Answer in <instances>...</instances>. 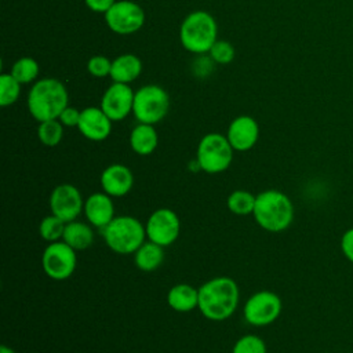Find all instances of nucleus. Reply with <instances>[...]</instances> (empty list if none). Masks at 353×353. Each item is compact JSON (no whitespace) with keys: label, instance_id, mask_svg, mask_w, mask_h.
<instances>
[{"label":"nucleus","instance_id":"f257e3e1","mask_svg":"<svg viewBox=\"0 0 353 353\" xmlns=\"http://www.w3.org/2000/svg\"><path fill=\"white\" fill-rule=\"evenodd\" d=\"M240 291L237 283L228 276L207 280L199 287L200 313L211 321H223L237 309Z\"/></svg>","mask_w":353,"mask_h":353},{"label":"nucleus","instance_id":"f03ea898","mask_svg":"<svg viewBox=\"0 0 353 353\" xmlns=\"http://www.w3.org/2000/svg\"><path fill=\"white\" fill-rule=\"evenodd\" d=\"M252 215L261 229L279 233L291 226L294 221V204L281 190L268 189L255 196Z\"/></svg>","mask_w":353,"mask_h":353},{"label":"nucleus","instance_id":"7ed1b4c3","mask_svg":"<svg viewBox=\"0 0 353 353\" xmlns=\"http://www.w3.org/2000/svg\"><path fill=\"white\" fill-rule=\"evenodd\" d=\"M68 91L57 79H41L33 84L28 94L29 113L39 123L58 119L65 108H68Z\"/></svg>","mask_w":353,"mask_h":353},{"label":"nucleus","instance_id":"20e7f679","mask_svg":"<svg viewBox=\"0 0 353 353\" xmlns=\"http://www.w3.org/2000/svg\"><path fill=\"white\" fill-rule=\"evenodd\" d=\"M105 244L116 254H134L145 241V225L135 216L120 215L114 216L110 223L102 229Z\"/></svg>","mask_w":353,"mask_h":353},{"label":"nucleus","instance_id":"39448f33","mask_svg":"<svg viewBox=\"0 0 353 353\" xmlns=\"http://www.w3.org/2000/svg\"><path fill=\"white\" fill-rule=\"evenodd\" d=\"M216 22L207 11H193L181 25V44L194 54L208 52L216 41Z\"/></svg>","mask_w":353,"mask_h":353},{"label":"nucleus","instance_id":"423d86ee","mask_svg":"<svg viewBox=\"0 0 353 353\" xmlns=\"http://www.w3.org/2000/svg\"><path fill=\"white\" fill-rule=\"evenodd\" d=\"M233 148L226 135L210 132L204 135L197 146L196 160L200 170L207 174H219L229 168L233 160Z\"/></svg>","mask_w":353,"mask_h":353},{"label":"nucleus","instance_id":"0eeeda50","mask_svg":"<svg viewBox=\"0 0 353 353\" xmlns=\"http://www.w3.org/2000/svg\"><path fill=\"white\" fill-rule=\"evenodd\" d=\"M170 98L164 88L156 84L141 87L134 95L132 113L139 123L156 124L168 113Z\"/></svg>","mask_w":353,"mask_h":353},{"label":"nucleus","instance_id":"6e6552de","mask_svg":"<svg viewBox=\"0 0 353 353\" xmlns=\"http://www.w3.org/2000/svg\"><path fill=\"white\" fill-rule=\"evenodd\" d=\"M44 273L57 281L69 279L77 266V251L63 240L48 243L41 255Z\"/></svg>","mask_w":353,"mask_h":353},{"label":"nucleus","instance_id":"1a4fd4ad","mask_svg":"<svg viewBox=\"0 0 353 353\" xmlns=\"http://www.w3.org/2000/svg\"><path fill=\"white\" fill-rule=\"evenodd\" d=\"M283 310L280 296L269 290L252 294L244 303L243 314L248 324L254 327H266L276 321Z\"/></svg>","mask_w":353,"mask_h":353},{"label":"nucleus","instance_id":"9d476101","mask_svg":"<svg viewBox=\"0 0 353 353\" xmlns=\"http://www.w3.org/2000/svg\"><path fill=\"white\" fill-rule=\"evenodd\" d=\"M145 230L148 240L165 248L176 241L181 232V221L171 208H157L148 216Z\"/></svg>","mask_w":353,"mask_h":353},{"label":"nucleus","instance_id":"9b49d317","mask_svg":"<svg viewBox=\"0 0 353 353\" xmlns=\"http://www.w3.org/2000/svg\"><path fill=\"white\" fill-rule=\"evenodd\" d=\"M105 21L114 33L131 34L143 26L145 12L139 4L130 0H120L114 1L105 12Z\"/></svg>","mask_w":353,"mask_h":353},{"label":"nucleus","instance_id":"f8f14e48","mask_svg":"<svg viewBox=\"0 0 353 353\" xmlns=\"http://www.w3.org/2000/svg\"><path fill=\"white\" fill-rule=\"evenodd\" d=\"M48 203L51 214L57 215L65 222L77 219L84 207V200L80 190L72 183L57 185L50 194Z\"/></svg>","mask_w":353,"mask_h":353},{"label":"nucleus","instance_id":"ddd939ff","mask_svg":"<svg viewBox=\"0 0 353 353\" xmlns=\"http://www.w3.org/2000/svg\"><path fill=\"white\" fill-rule=\"evenodd\" d=\"M134 95L128 84L113 83L102 97L101 109L112 121H120L132 112Z\"/></svg>","mask_w":353,"mask_h":353},{"label":"nucleus","instance_id":"4468645a","mask_svg":"<svg viewBox=\"0 0 353 353\" xmlns=\"http://www.w3.org/2000/svg\"><path fill=\"white\" fill-rule=\"evenodd\" d=\"M226 138L234 150L247 152L259 138V125L251 116H239L229 124Z\"/></svg>","mask_w":353,"mask_h":353},{"label":"nucleus","instance_id":"2eb2a0df","mask_svg":"<svg viewBox=\"0 0 353 353\" xmlns=\"http://www.w3.org/2000/svg\"><path fill=\"white\" fill-rule=\"evenodd\" d=\"M81 135L90 141H105L112 132V120L108 114L97 106H90L81 110L77 125Z\"/></svg>","mask_w":353,"mask_h":353},{"label":"nucleus","instance_id":"dca6fc26","mask_svg":"<svg viewBox=\"0 0 353 353\" xmlns=\"http://www.w3.org/2000/svg\"><path fill=\"white\" fill-rule=\"evenodd\" d=\"M102 192L110 197H123L128 194L134 186L132 171L124 164H110L101 174Z\"/></svg>","mask_w":353,"mask_h":353},{"label":"nucleus","instance_id":"f3484780","mask_svg":"<svg viewBox=\"0 0 353 353\" xmlns=\"http://www.w3.org/2000/svg\"><path fill=\"white\" fill-rule=\"evenodd\" d=\"M83 214L91 226L103 229L116 216L113 197H110L105 192L91 193L84 200Z\"/></svg>","mask_w":353,"mask_h":353},{"label":"nucleus","instance_id":"a211bd4d","mask_svg":"<svg viewBox=\"0 0 353 353\" xmlns=\"http://www.w3.org/2000/svg\"><path fill=\"white\" fill-rule=\"evenodd\" d=\"M167 303L175 312H190L199 306V288L186 283L175 284L167 292Z\"/></svg>","mask_w":353,"mask_h":353},{"label":"nucleus","instance_id":"6ab92c4d","mask_svg":"<svg viewBox=\"0 0 353 353\" xmlns=\"http://www.w3.org/2000/svg\"><path fill=\"white\" fill-rule=\"evenodd\" d=\"M142 72V62L134 54H123L112 61L110 77L114 83L128 84L138 79Z\"/></svg>","mask_w":353,"mask_h":353},{"label":"nucleus","instance_id":"aec40b11","mask_svg":"<svg viewBox=\"0 0 353 353\" xmlns=\"http://www.w3.org/2000/svg\"><path fill=\"white\" fill-rule=\"evenodd\" d=\"M62 240L69 244L74 251H84L94 243V230L90 223L77 219L66 222Z\"/></svg>","mask_w":353,"mask_h":353},{"label":"nucleus","instance_id":"412c9836","mask_svg":"<svg viewBox=\"0 0 353 353\" xmlns=\"http://www.w3.org/2000/svg\"><path fill=\"white\" fill-rule=\"evenodd\" d=\"M159 143V137L152 124L139 123L130 134V146L139 156L152 154Z\"/></svg>","mask_w":353,"mask_h":353},{"label":"nucleus","instance_id":"4be33fe9","mask_svg":"<svg viewBox=\"0 0 353 353\" xmlns=\"http://www.w3.org/2000/svg\"><path fill=\"white\" fill-rule=\"evenodd\" d=\"M164 261V247L146 240L135 252L134 262L135 266L142 272L156 270Z\"/></svg>","mask_w":353,"mask_h":353},{"label":"nucleus","instance_id":"5701e85b","mask_svg":"<svg viewBox=\"0 0 353 353\" xmlns=\"http://www.w3.org/2000/svg\"><path fill=\"white\" fill-rule=\"evenodd\" d=\"M226 205L229 208L230 212H233L234 215H250L254 211V205H255V196L244 189H237L233 190L228 199H226Z\"/></svg>","mask_w":353,"mask_h":353},{"label":"nucleus","instance_id":"b1692460","mask_svg":"<svg viewBox=\"0 0 353 353\" xmlns=\"http://www.w3.org/2000/svg\"><path fill=\"white\" fill-rule=\"evenodd\" d=\"M66 222L54 214L44 216L39 223V234L47 243L59 241L63 237Z\"/></svg>","mask_w":353,"mask_h":353},{"label":"nucleus","instance_id":"393cba45","mask_svg":"<svg viewBox=\"0 0 353 353\" xmlns=\"http://www.w3.org/2000/svg\"><path fill=\"white\" fill-rule=\"evenodd\" d=\"M39 141L46 146H57L63 137V124L58 119L46 120L37 128Z\"/></svg>","mask_w":353,"mask_h":353},{"label":"nucleus","instance_id":"a878e982","mask_svg":"<svg viewBox=\"0 0 353 353\" xmlns=\"http://www.w3.org/2000/svg\"><path fill=\"white\" fill-rule=\"evenodd\" d=\"M11 74L21 83L26 84L33 81L39 74V63L29 57H23L18 59L11 69Z\"/></svg>","mask_w":353,"mask_h":353},{"label":"nucleus","instance_id":"bb28decb","mask_svg":"<svg viewBox=\"0 0 353 353\" xmlns=\"http://www.w3.org/2000/svg\"><path fill=\"white\" fill-rule=\"evenodd\" d=\"M21 92V83L11 73L0 74V105H12Z\"/></svg>","mask_w":353,"mask_h":353},{"label":"nucleus","instance_id":"cd10ccee","mask_svg":"<svg viewBox=\"0 0 353 353\" xmlns=\"http://www.w3.org/2000/svg\"><path fill=\"white\" fill-rule=\"evenodd\" d=\"M232 353H268V349L262 338L254 334H247L236 341Z\"/></svg>","mask_w":353,"mask_h":353},{"label":"nucleus","instance_id":"c85d7f7f","mask_svg":"<svg viewBox=\"0 0 353 353\" xmlns=\"http://www.w3.org/2000/svg\"><path fill=\"white\" fill-rule=\"evenodd\" d=\"M208 52L215 62L223 65L232 62V59L234 58V48L226 40H216Z\"/></svg>","mask_w":353,"mask_h":353},{"label":"nucleus","instance_id":"c756f323","mask_svg":"<svg viewBox=\"0 0 353 353\" xmlns=\"http://www.w3.org/2000/svg\"><path fill=\"white\" fill-rule=\"evenodd\" d=\"M112 62L103 55H94L87 62V70L94 77H105L110 74Z\"/></svg>","mask_w":353,"mask_h":353},{"label":"nucleus","instance_id":"7c9ffc66","mask_svg":"<svg viewBox=\"0 0 353 353\" xmlns=\"http://www.w3.org/2000/svg\"><path fill=\"white\" fill-rule=\"evenodd\" d=\"M80 114L81 110H77L76 108L68 106L62 110V113L59 114L58 120L65 125V127H77L79 121H80Z\"/></svg>","mask_w":353,"mask_h":353},{"label":"nucleus","instance_id":"2f4dec72","mask_svg":"<svg viewBox=\"0 0 353 353\" xmlns=\"http://www.w3.org/2000/svg\"><path fill=\"white\" fill-rule=\"evenodd\" d=\"M341 250L343 256L353 263V228H349L343 232L341 237Z\"/></svg>","mask_w":353,"mask_h":353},{"label":"nucleus","instance_id":"473e14b6","mask_svg":"<svg viewBox=\"0 0 353 353\" xmlns=\"http://www.w3.org/2000/svg\"><path fill=\"white\" fill-rule=\"evenodd\" d=\"M84 3L91 11L105 14L114 4V0H84Z\"/></svg>","mask_w":353,"mask_h":353},{"label":"nucleus","instance_id":"72a5a7b5","mask_svg":"<svg viewBox=\"0 0 353 353\" xmlns=\"http://www.w3.org/2000/svg\"><path fill=\"white\" fill-rule=\"evenodd\" d=\"M0 353H15V350L7 345H1L0 346Z\"/></svg>","mask_w":353,"mask_h":353}]
</instances>
